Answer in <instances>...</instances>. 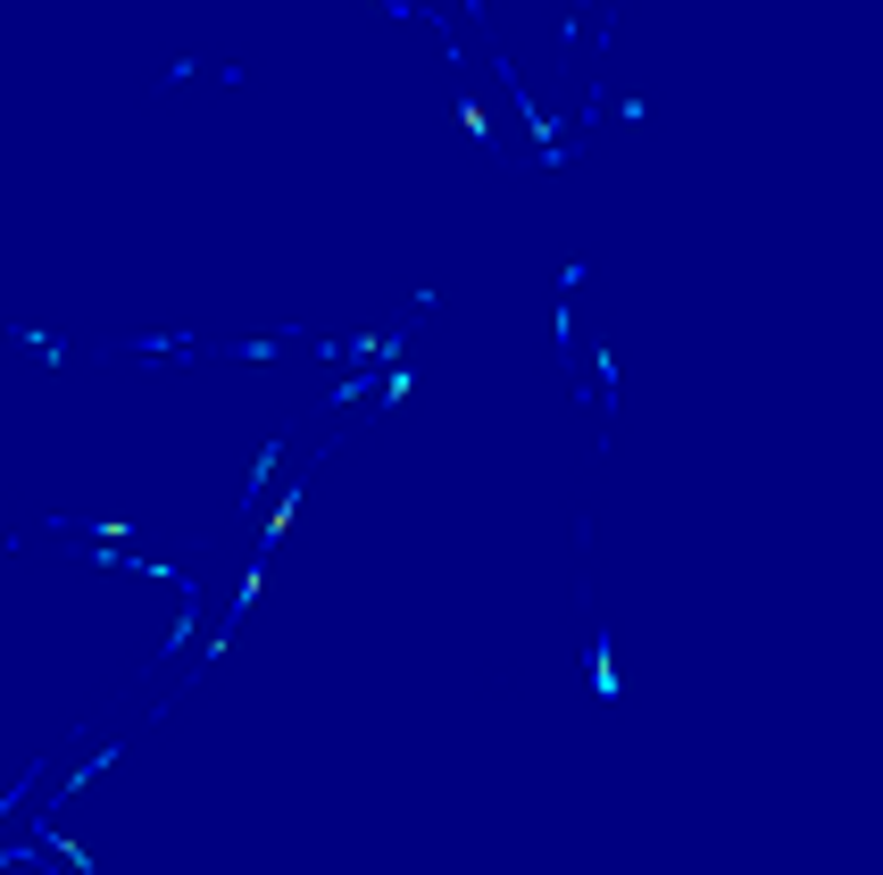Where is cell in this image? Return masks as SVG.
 Wrapping results in <instances>:
<instances>
[{"mask_svg": "<svg viewBox=\"0 0 883 875\" xmlns=\"http://www.w3.org/2000/svg\"><path fill=\"white\" fill-rule=\"evenodd\" d=\"M592 692H601V701H617V667H609V634L592 626Z\"/></svg>", "mask_w": 883, "mask_h": 875, "instance_id": "obj_1", "label": "cell"}, {"mask_svg": "<svg viewBox=\"0 0 883 875\" xmlns=\"http://www.w3.org/2000/svg\"><path fill=\"white\" fill-rule=\"evenodd\" d=\"M276 458H283V442H267V451H259V467H250V493H243V509H259V484L276 476Z\"/></svg>", "mask_w": 883, "mask_h": 875, "instance_id": "obj_2", "label": "cell"}]
</instances>
